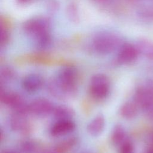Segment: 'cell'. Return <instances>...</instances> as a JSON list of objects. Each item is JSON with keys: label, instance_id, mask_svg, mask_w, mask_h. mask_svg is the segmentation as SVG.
<instances>
[{"label": "cell", "instance_id": "6da1fadb", "mask_svg": "<svg viewBox=\"0 0 153 153\" xmlns=\"http://www.w3.org/2000/svg\"><path fill=\"white\" fill-rule=\"evenodd\" d=\"M78 73L72 66L62 67L48 84V90L54 96L66 98L76 93Z\"/></svg>", "mask_w": 153, "mask_h": 153}, {"label": "cell", "instance_id": "9c48e42d", "mask_svg": "<svg viewBox=\"0 0 153 153\" xmlns=\"http://www.w3.org/2000/svg\"><path fill=\"white\" fill-rule=\"evenodd\" d=\"M75 127L76 124L72 120H56L51 126L50 133L54 137L62 136L74 131Z\"/></svg>", "mask_w": 153, "mask_h": 153}, {"label": "cell", "instance_id": "f1b7e54d", "mask_svg": "<svg viewBox=\"0 0 153 153\" xmlns=\"http://www.w3.org/2000/svg\"><path fill=\"white\" fill-rule=\"evenodd\" d=\"M146 153H153V147L150 146V148L148 149Z\"/></svg>", "mask_w": 153, "mask_h": 153}, {"label": "cell", "instance_id": "8fae6325", "mask_svg": "<svg viewBox=\"0 0 153 153\" xmlns=\"http://www.w3.org/2000/svg\"><path fill=\"white\" fill-rule=\"evenodd\" d=\"M27 114L13 112L10 118V125L13 130L18 132H26L29 128Z\"/></svg>", "mask_w": 153, "mask_h": 153}, {"label": "cell", "instance_id": "44dd1931", "mask_svg": "<svg viewBox=\"0 0 153 153\" xmlns=\"http://www.w3.org/2000/svg\"><path fill=\"white\" fill-rule=\"evenodd\" d=\"M119 153H134V146L128 139L124 140L119 146Z\"/></svg>", "mask_w": 153, "mask_h": 153}, {"label": "cell", "instance_id": "484cf974", "mask_svg": "<svg viewBox=\"0 0 153 153\" xmlns=\"http://www.w3.org/2000/svg\"><path fill=\"white\" fill-rule=\"evenodd\" d=\"M2 153H19L17 151H15L12 149H7L4 150Z\"/></svg>", "mask_w": 153, "mask_h": 153}, {"label": "cell", "instance_id": "83f0119b", "mask_svg": "<svg viewBox=\"0 0 153 153\" xmlns=\"http://www.w3.org/2000/svg\"><path fill=\"white\" fill-rule=\"evenodd\" d=\"M20 4H27L30 2L32 0H17Z\"/></svg>", "mask_w": 153, "mask_h": 153}, {"label": "cell", "instance_id": "4fadbf2b", "mask_svg": "<svg viewBox=\"0 0 153 153\" xmlns=\"http://www.w3.org/2000/svg\"><path fill=\"white\" fill-rule=\"evenodd\" d=\"M56 120H72L75 115L74 111L66 105L54 106L52 114Z\"/></svg>", "mask_w": 153, "mask_h": 153}, {"label": "cell", "instance_id": "f546056e", "mask_svg": "<svg viewBox=\"0 0 153 153\" xmlns=\"http://www.w3.org/2000/svg\"><path fill=\"white\" fill-rule=\"evenodd\" d=\"M96 1H97V2H105L107 0H94Z\"/></svg>", "mask_w": 153, "mask_h": 153}, {"label": "cell", "instance_id": "e0dca14e", "mask_svg": "<svg viewBox=\"0 0 153 153\" xmlns=\"http://www.w3.org/2000/svg\"><path fill=\"white\" fill-rule=\"evenodd\" d=\"M127 139L126 133L124 128L120 125L115 126L111 134V140L113 144L119 146Z\"/></svg>", "mask_w": 153, "mask_h": 153}, {"label": "cell", "instance_id": "3957f363", "mask_svg": "<svg viewBox=\"0 0 153 153\" xmlns=\"http://www.w3.org/2000/svg\"><path fill=\"white\" fill-rule=\"evenodd\" d=\"M1 102L8 106L14 112L27 114L29 113V103L20 94L13 91H8L1 88Z\"/></svg>", "mask_w": 153, "mask_h": 153}, {"label": "cell", "instance_id": "5b68a950", "mask_svg": "<svg viewBox=\"0 0 153 153\" xmlns=\"http://www.w3.org/2000/svg\"><path fill=\"white\" fill-rule=\"evenodd\" d=\"M138 106L143 110L153 103V81L147 80L139 86L134 93V99Z\"/></svg>", "mask_w": 153, "mask_h": 153}, {"label": "cell", "instance_id": "7c38bea8", "mask_svg": "<svg viewBox=\"0 0 153 153\" xmlns=\"http://www.w3.org/2000/svg\"><path fill=\"white\" fill-rule=\"evenodd\" d=\"M105 127V119L103 115L99 114L95 116L88 124L87 130L92 136H98L102 134Z\"/></svg>", "mask_w": 153, "mask_h": 153}, {"label": "cell", "instance_id": "d4e9b609", "mask_svg": "<svg viewBox=\"0 0 153 153\" xmlns=\"http://www.w3.org/2000/svg\"><path fill=\"white\" fill-rule=\"evenodd\" d=\"M40 153H62L60 151H59L57 149L55 148H51V149H47L42 151L40 152Z\"/></svg>", "mask_w": 153, "mask_h": 153}, {"label": "cell", "instance_id": "277c9868", "mask_svg": "<svg viewBox=\"0 0 153 153\" xmlns=\"http://www.w3.org/2000/svg\"><path fill=\"white\" fill-rule=\"evenodd\" d=\"M89 91L95 99H105L110 91V81L108 76L102 74L93 75L90 81Z\"/></svg>", "mask_w": 153, "mask_h": 153}, {"label": "cell", "instance_id": "d6986e66", "mask_svg": "<svg viewBox=\"0 0 153 153\" xmlns=\"http://www.w3.org/2000/svg\"><path fill=\"white\" fill-rule=\"evenodd\" d=\"M139 16L146 22H153V6H146L139 10Z\"/></svg>", "mask_w": 153, "mask_h": 153}, {"label": "cell", "instance_id": "9a60e30c", "mask_svg": "<svg viewBox=\"0 0 153 153\" xmlns=\"http://www.w3.org/2000/svg\"><path fill=\"white\" fill-rule=\"evenodd\" d=\"M139 107L133 100L124 103L121 107L120 112L122 117L127 119H131L135 117L138 112Z\"/></svg>", "mask_w": 153, "mask_h": 153}, {"label": "cell", "instance_id": "4316f807", "mask_svg": "<svg viewBox=\"0 0 153 153\" xmlns=\"http://www.w3.org/2000/svg\"><path fill=\"white\" fill-rule=\"evenodd\" d=\"M149 142L150 143V146L153 147V132L151 133L149 136Z\"/></svg>", "mask_w": 153, "mask_h": 153}, {"label": "cell", "instance_id": "7a4b0ae2", "mask_svg": "<svg viewBox=\"0 0 153 153\" xmlns=\"http://www.w3.org/2000/svg\"><path fill=\"white\" fill-rule=\"evenodd\" d=\"M120 40L112 33H100L93 39L92 46L94 50L100 54H108L120 47Z\"/></svg>", "mask_w": 153, "mask_h": 153}, {"label": "cell", "instance_id": "ac0fdd59", "mask_svg": "<svg viewBox=\"0 0 153 153\" xmlns=\"http://www.w3.org/2000/svg\"><path fill=\"white\" fill-rule=\"evenodd\" d=\"M21 153H37L38 146L36 143L31 140H24L20 146Z\"/></svg>", "mask_w": 153, "mask_h": 153}, {"label": "cell", "instance_id": "ffe728a7", "mask_svg": "<svg viewBox=\"0 0 153 153\" xmlns=\"http://www.w3.org/2000/svg\"><path fill=\"white\" fill-rule=\"evenodd\" d=\"M76 142V139L74 137L69 138L68 139H66L65 140H63L61 143H60L59 145H57L55 148L57 149L60 152H63L64 151H67L70 148L73 146Z\"/></svg>", "mask_w": 153, "mask_h": 153}, {"label": "cell", "instance_id": "603a6c76", "mask_svg": "<svg viewBox=\"0 0 153 153\" xmlns=\"http://www.w3.org/2000/svg\"><path fill=\"white\" fill-rule=\"evenodd\" d=\"M76 8L74 5H71L68 8V13L69 15L71 16V18L72 19H77V10Z\"/></svg>", "mask_w": 153, "mask_h": 153}, {"label": "cell", "instance_id": "cb8c5ba5", "mask_svg": "<svg viewBox=\"0 0 153 153\" xmlns=\"http://www.w3.org/2000/svg\"><path fill=\"white\" fill-rule=\"evenodd\" d=\"M145 111L147 117L151 120H153V103L151 104L148 107H147L145 109Z\"/></svg>", "mask_w": 153, "mask_h": 153}, {"label": "cell", "instance_id": "4dcf8cb0", "mask_svg": "<svg viewBox=\"0 0 153 153\" xmlns=\"http://www.w3.org/2000/svg\"><path fill=\"white\" fill-rule=\"evenodd\" d=\"M128 1H132V2H137V1H139V0H128Z\"/></svg>", "mask_w": 153, "mask_h": 153}, {"label": "cell", "instance_id": "8992f818", "mask_svg": "<svg viewBox=\"0 0 153 153\" xmlns=\"http://www.w3.org/2000/svg\"><path fill=\"white\" fill-rule=\"evenodd\" d=\"M23 29L26 33L36 39L49 33V23L44 19H32L24 23Z\"/></svg>", "mask_w": 153, "mask_h": 153}, {"label": "cell", "instance_id": "2e32d148", "mask_svg": "<svg viewBox=\"0 0 153 153\" xmlns=\"http://www.w3.org/2000/svg\"><path fill=\"white\" fill-rule=\"evenodd\" d=\"M16 77V73L14 69L9 66H4L0 71V87H4L5 85L13 81Z\"/></svg>", "mask_w": 153, "mask_h": 153}, {"label": "cell", "instance_id": "5bb4252c", "mask_svg": "<svg viewBox=\"0 0 153 153\" xmlns=\"http://www.w3.org/2000/svg\"><path fill=\"white\" fill-rule=\"evenodd\" d=\"M136 45L139 54L149 59L153 60V41L152 40L146 38L140 39Z\"/></svg>", "mask_w": 153, "mask_h": 153}, {"label": "cell", "instance_id": "ba28073f", "mask_svg": "<svg viewBox=\"0 0 153 153\" xmlns=\"http://www.w3.org/2000/svg\"><path fill=\"white\" fill-rule=\"evenodd\" d=\"M139 54V53L136 45L125 43L119 47L117 60L120 64H129L135 61Z\"/></svg>", "mask_w": 153, "mask_h": 153}, {"label": "cell", "instance_id": "7402d4cb", "mask_svg": "<svg viewBox=\"0 0 153 153\" xmlns=\"http://www.w3.org/2000/svg\"><path fill=\"white\" fill-rule=\"evenodd\" d=\"M9 32L7 30V29L2 25V24L1 23L0 26V44L1 47H3L5 46L9 41Z\"/></svg>", "mask_w": 153, "mask_h": 153}, {"label": "cell", "instance_id": "30bf717a", "mask_svg": "<svg viewBox=\"0 0 153 153\" xmlns=\"http://www.w3.org/2000/svg\"><path fill=\"white\" fill-rule=\"evenodd\" d=\"M44 84L42 77L37 74H30L25 76L22 81L23 89L27 93H33L39 91Z\"/></svg>", "mask_w": 153, "mask_h": 153}, {"label": "cell", "instance_id": "52a82bcc", "mask_svg": "<svg viewBox=\"0 0 153 153\" xmlns=\"http://www.w3.org/2000/svg\"><path fill=\"white\" fill-rule=\"evenodd\" d=\"M54 105L49 100L38 97L29 103V113L37 117H45L52 114Z\"/></svg>", "mask_w": 153, "mask_h": 153}]
</instances>
